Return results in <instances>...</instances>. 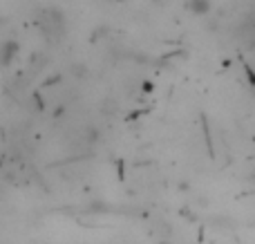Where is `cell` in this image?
I'll list each match as a JSON object with an SVG mask.
<instances>
[{
  "label": "cell",
  "instance_id": "obj_3",
  "mask_svg": "<svg viewBox=\"0 0 255 244\" xmlns=\"http://www.w3.org/2000/svg\"><path fill=\"white\" fill-rule=\"evenodd\" d=\"M188 9L193 13H197V16L208 13L211 11V0H188Z\"/></svg>",
  "mask_w": 255,
  "mask_h": 244
},
{
  "label": "cell",
  "instance_id": "obj_2",
  "mask_svg": "<svg viewBox=\"0 0 255 244\" xmlns=\"http://www.w3.org/2000/svg\"><path fill=\"white\" fill-rule=\"evenodd\" d=\"M18 52H20L18 43H13V40H4V45H2V65H9V63L18 56Z\"/></svg>",
  "mask_w": 255,
  "mask_h": 244
},
{
  "label": "cell",
  "instance_id": "obj_1",
  "mask_svg": "<svg viewBox=\"0 0 255 244\" xmlns=\"http://www.w3.org/2000/svg\"><path fill=\"white\" fill-rule=\"evenodd\" d=\"M36 27H38L40 34H43L49 43H58V40L65 36V16H63L61 9L47 7L38 13Z\"/></svg>",
  "mask_w": 255,
  "mask_h": 244
},
{
  "label": "cell",
  "instance_id": "obj_4",
  "mask_svg": "<svg viewBox=\"0 0 255 244\" xmlns=\"http://www.w3.org/2000/svg\"><path fill=\"white\" fill-rule=\"evenodd\" d=\"M70 72L72 74H76V79H83V76L88 74V67H85L83 63H74V65L70 67Z\"/></svg>",
  "mask_w": 255,
  "mask_h": 244
}]
</instances>
